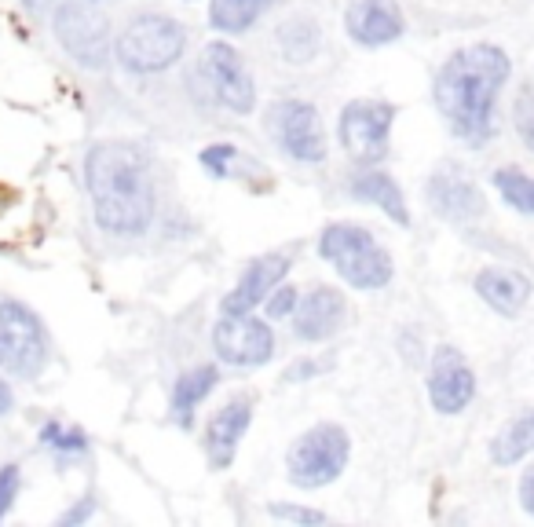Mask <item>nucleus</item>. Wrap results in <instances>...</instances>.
<instances>
[{"label": "nucleus", "instance_id": "11", "mask_svg": "<svg viewBox=\"0 0 534 527\" xmlns=\"http://www.w3.org/2000/svg\"><path fill=\"white\" fill-rule=\"evenodd\" d=\"M205 77H209V88H213L216 103L231 114H249L257 107V85H253V74L246 70L242 55L231 48L227 41H213L202 55Z\"/></svg>", "mask_w": 534, "mask_h": 527}, {"label": "nucleus", "instance_id": "23", "mask_svg": "<svg viewBox=\"0 0 534 527\" xmlns=\"http://www.w3.org/2000/svg\"><path fill=\"white\" fill-rule=\"evenodd\" d=\"M531 447H534V414L524 410L520 418H513L498 432V440L491 443V458L494 465H516L531 454Z\"/></svg>", "mask_w": 534, "mask_h": 527}, {"label": "nucleus", "instance_id": "22", "mask_svg": "<svg viewBox=\"0 0 534 527\" xmlns=\"http://www.w3.org/2000/svg\"><path fill=\"white\" fill-rule=\"evenodd\" d=\"M271 8V0H209V26L220 33H246Z\"/></svg>", "mask_w": 534, "mask_h": 527}, {"label": "nucleus", "instance_id": "4", "mask_svg": "<svg viewBox=\"0 0 534 527\" xmlns=\"http://www.w3.org/2000/svg\"><path fill=\"white\" fill-rule=\"evenodd\" d=\"M183 48H187L183 22L161 15V11H143L121 30L114 55L129 74H161V70L176 66Z\"/></svg>", "mask_w": 534, "mask_h": 527}, {"label": "nucleus", "instance_id": "29", "mask_svg": "<svg viewBox=\"0 0 534 527\" xmlns=\"http://www.w3.org/2000/svg\"><path fill=\"white\" fill-rule=\"evenodd\" d=\"M271 517L278 520H289V524H308V527H319L326 524V517H322L319 509H308V506H271Z\"/></svg>", "mask_w": 534, "mask_h": 527}, {"label": "nucleus", "instance_id": "33", "mask_svg": "<svg viewBox=\"0 0 534 527\" xmlns=\"http://www.w3.org/2000/svg\"><path fill=\"white\" fill-rule=\"evenodd\" d=\"M520 506H524V513H534V469H527L520 480Z\"/></svg>", "mask_w": 534, "mask_h": 527}, {"label": "nucleus", "instance_id": "19", "mask_svg": "<svg viewBox=\"0 0 534 527\" xmlns=\"http://www.w3.org/2000/svg\"><path fill=\"white\" fill-rule=\"evenodd\" d=\"M348 191H352L359 202L377 205V209H381L388 220H396L399 227L410 224V209H406V198H403V191H399V183L388 173H381V169L355 173L352 183H348Z\"/></svg>", "mask_w": 534, "mask_h": 527}, {"label": "nucleus", "instance_id": "16", "mask_svg": "<svg viewBox=\"0 0 534 527\" xmlns=\"http://www.w3.org/2000/svg\"><path fill=\"white\" fill-rule=\"evenodd\" d=\"M249 421H253V396L227 399L224 407L209 418V429H205V451H209L213 469H227V465L235 462L238 443H242V436L249 432Z\"/></svg>", "mask_w": 534, "mask_h": 527}, {"label": "nucleus", "instance_id": "18", "mask_svg": "<svg viewBox=\"0 0 534 527\" xmlns=\"http://www.w3.org/2000/svg\"><path fill=\"white\" fill-rule=\"evenodd\" d=\"M472 286L480 293V301L498 315H505V319L520 315L527 308V301H531V279L513 268H483L472 279Z\"/></svg>", "mask_w": 534, "mask_h": 527}, {"label": "nucleus", "instance_id": "15", "mask_svg": "<svg viewBox=\"0 0 534 527\" xmlns=\"http://www.w3.org/2000/svg\"><path fill=\"white\" fill-rule=\"evenodd\" d=\"M289 275V257L286 253H267V257H257L242 271V279L231 293H227L224 301H220V312L224 315H246V312H257L264 297L275 290L278 282Z\"/></svg>", "mask_w": 534, "mask_h": 527}, {"label": "nucleus", "instance_id": "5", "mask_svg": "<svg viewBox=\"0 0 534 527\" xmlns=\"http://www.w3.org/2000/svg\"><path fill=\"white\" fill-rule=\"evenodd\" d=\"M348 454H352V440L341 425H330L322 421L315 429H308L300 436L286 454V476L289 484L304 487V491H315V487L333 484L337 476L344 473L348 465Z\"/></svg>", "mask_w": 534, "mask_h": 527}, {"label": "nucleus", "instance_id": "13", "mask_svg": "<svg viewBox=\"0 0 534 527\" xmlns=\"http://www.w3.org/2000/svg\"><path fill=\"white\" fill-rule=\"evenodd\" d=\"M289 315H293V334L304 345H319V341L341 334L348 304H344L341 290H333V286H311L304 297H297V308Z\"/></svg>", "mask_w": 534, "mask_h": 527}, {"label": "nucleus", "instance_id": "20", "mask_svg": "<svg viewBox=\"0 0 534 527\" xmlns=\"http://www.w3.org/2000/svg\"><path fill=\"white\" fill-rule=\"evenodd\" d=\"M216 381H220V370H216V366H194V370L180 374V381L172 388V421H176L180 429H191L194 410L202 407L205 396L216 388Z\"/></svg>", "mask_w": 534, "mask_h": 527}, {"label": "nucleus", "instance_id": "28", "mask_svg": "<svg viewBox=\"0 0 534 527\" xmlns=\"http://www.w3.org/2000/svg\"><path fill=\"white\" fill-rule=\"evenodd\" d=\"M513 114H516V132H520V140H524V147H531L534 136H531V85H520V92H516V103H513Z\"/></svg>", "mask_w": 534, "mask_h": 527}, {"label": "nucleus", "instance_id": "3", "mask_svg": "<svg viewBox=\"0 0 534 527\" xmlns=\"http://www.w3.org/2000/svg\"><path fill=\"white\" fill-rule=\"evenodd\" d=\"M319 257L333 264L352 290L377 293L392 282V257L366 227L359 224H330L319 235Z\"/></svg>", "mask_w": 534, "mask_h": 527}, {"label": "nucleus", "instance_id": "30", "mask_svg": "<svg viewBox=\"0 0 534 527\" xmlns=\"http://www.w3.org/2000/svg\"><path fill=\"white\" fill-rule=\"evenodd\" d=\"M15 495H19V465H0V520L8 517Z\"/></svg>", "mask_w": 534, "mask_h": 527}, {"label": "nucleus", "instance_id": "9", "mask_svg": "<svg viewBox=\"0 0 534 527\" xmlns=\"http://www.w3.org/2000/svg\"><path fill=\"white\" fill-rule=\"evenodd\" d=\"M267 132L282 147L286 158L304 165H319L326 158V132L319 110L304 99H278L267 110Z\"/></svg>", "mask_w": 534, "mask_h": 527}, {"label": "nucleus", "instance_id": "26", "mask_svg": "<svg viewBox=\"0 0 534 527\" xmlns=\"http://www.w3.org/2000/svg\"><path fill=\"white\" fill-rule=\"evenodd\" d=\"M297 297H300V290H293V286H286V282H278L275 290L264 297L260 308L267 312V319H289V312L297 308Z\"/></svg>", "mask_w": 534, "mask_h": 527}, {"label": "nucleus", "instance_id": "21", "mask_svg": "<svg viewBox=\"0 0 534 527\" xmlns=\"http://www.w3.org/2000/svg\"><path fill=\"white\" fill-rule=\"evenodd\" d=\"M275 44H278V52H282V59L286 63H293V66H304V63H311L315 55H319V48H322V33H319V26L311 19H286L282 26H278V33H275Z\"/></svg>", "mask_w": 534, "mask_h": 527}, {"label": "nucleus", "instance_id": "31", "mask_svg": "<svg viewBox=\"0 0 534 527\" xmlns=\"http://www.w3.org/2000/svg\"><path fill=\"white\" fill-rule=\"evenodd\" d=\"M92 509H96V498H92V495H85V498H81V502H77L74 509H70V513H63V517H59V524H63V527L85 524V520L92 517Z\"/></svg>", "mask_w": 534, "mask_h": 527}, {"label": "nucleus", "instance_id": "14", "mask_svg": "<svg viewBox=\"0 0 534 527\" xmlns=\"http://www.w3.org/2000/svg\"><path fill=\"white\" fill-rule=\"evenodd\" d=\"M344 30L363 48H385L403 37L406 19L396 0H352L344 11Z\"/></svg>", "mask_w": 534, "mask_h": 527}, {"label": "nucleus", "instance_id": "25", "mask_svg": "<svg viewBox=\"0 0 534 527\" xmlns=\"http://www.w3.org/2000/svg\"><path fill=\"white\" fill-rule=\"evenodd\" d=\"M41 443L48 451L55 454H66V458H74V454H85L88 451V436L74 425H63V421H44L41 429Z\"/></svg>", "mask_w": 534, "mask_h": 527}, {"label": "nucleus", "instance_id": "24", "mask_svg": "<svg viewBox=\"0 0 534 527\" xmlns=\"http://www.w3.org/2000/svg\"><path fill=\"white\" fill-rule=\"evenodd\" d=\"M494 187H498V194L505 198V205H513L520 216L534 213V183L524 169H516V165L498 169V173H494Z\"/></svg>", "mask_w": 534, "mask_h": 527}, {"label": "nucleus", "instance_id": "2", "mask_svg": "<svg viewBox=\"0 0 534 527\" xmlns=\"http://www.w3.org/2000/svg\"><path fill=\"white\" fill-rule=\"evenodd\" d=\"M509 74L513 63L498 44H469L439 66L432 96L461 143L483 147L494 136V107Z\"/></svg>", "mask_w": 534, "mask_h": 527}, {"label": "nucleus", "instance_id": "6", "mask_svg": "<svg viewBox=\"0 0 534 527\" xmlns=\"http://www.w3.org/2000/svg\"><path fill=\"white\" fill-rule=\"evenodd\" d=\"M392 121L396 107L385 99H352L341 110L337 121V140L359 165H377L388 158V143H392Z\"/></svg>", "mask_w": 534, "mask_h": 527}, {"label": "nucleus", "instance_id": "7", "mask_svg": "<svg viewBox=\"0 0 534 527\" xmlns=\"http://www.w3.org/2000/svg\"><path fill=\"white\" fill-rule=\"evenodd\" d=\"M52 30H55V41L63 44L70 59H77L88 70H107L110 55H114L110 22L92 4H81V0L59 4L52 15Z\"/></svg>", "mask_w": 534, "mask_h": 527}, {"label": "nucleus", "instance_id": "34", "mask_svg": "<svg viewBox=\"0 0 534 527\" xmlns=\"http://www.w3.org/2000/svg\"><path fill=\"white\" fill-rule=\"evenodd\" d=\"M11 403H15V396H11L8 381H0V414H8V410H11Z\"/></svg>", "mask_w": 534, "mask_h": 527}, {"label": "nucleus", "instance_id": "8", "mask_svg": "<svg viewBox=\"0 0 534 527\" xmlns=\"http://www.w3.org/2000/svg\"><path fill=\"white\" fill-rule=\"evenodd\" d=\"M48 363V334L41 315L22 301H0V366L11 374L37 377Z\"/></svg>", "mask_w": 534, "mask_h": 527}, {"label": "nucleus", "instance_id": "1", "mask_svg": "<svg viewBox=\"0 0 534 527\" xmlns=\"http://www.w3.org/2000/svg\"><path fill=\"white\" fill-rule=\"evenodd\" d=\"M85 187L107 235L139 238L154 224V165L139 143L103 140L85 154Z\"/></svg>", "mask_w": 534, "mask_h": 527}, {"label": "nucleus", "instance_id": "32", "mask_svg": "<svg viewBox=\"0 0 534 527\" xmlns=\"http://www.w3.org/2000/svg\"><path fill=\"white\" fill-rule=\"evenodd\" d=\"M322 370V363H311V359H304V363H293L286 370V381H308V377H315Z\"/></svg>", "mask_w": 534, "mask_h": 527}, {"label": "nucleus", "instance_id": "12", "mask_svg": "<svg viewBox=\"0 0 534 527\" xmlns=\"http://www.w3.org/2000/svg\"><path fill=\"white\" fill-rule=\"evenodd\" d=\"M428 399L439 414H461L476 399V374L458 348H436L428 370Z\"/></svg>", "mask_w": 534, "mask_h": 527}, {"label": "nucleus", "instance_id": "17", "mask_svg": "<svg viewBox=\"0 0 534 527\" xmlns=\"http://www.w3.org/2000/svg\"><path fill=\"white\" fill-rule=\"evenodd\" d=\"M428 202L443 220H454V224H469V220L483 216L480 187L469 176H461L458 169H439L428 180Z\"/></svg>", "mask_w": 534, "mask_h": 527}, {"label": "nucleus", "instance_id": "10", "mask_svg": "<svg viewBox=\"0 0 534 527\" xmlns=\"http://www.w3.org/2000/svg\"><path fill=\"white\" fill-rule=\"evenodd\" d=\"M213 348L227 366L253 370V366H264L275 355V330L253 312L224 315L213 330Z\"/></svg>", "mask_w": 534, "mask_h": 527}, {"label": "nucleus", "instance_id": "27", "mask_svg": "<svg viewBox=\"0 0 534 527\" xmlns=\"http://www.w3.org/2000/svg\"><path fill=\"white\" fill-rule=\"evenodd\" d=\"M235 158H238V151L231 147V143H213V147H205V151H202V165L213 176L231 173V162H235Z\"/></svg>", "mask_w": 534, "mask_h": 527}]
</instances>
